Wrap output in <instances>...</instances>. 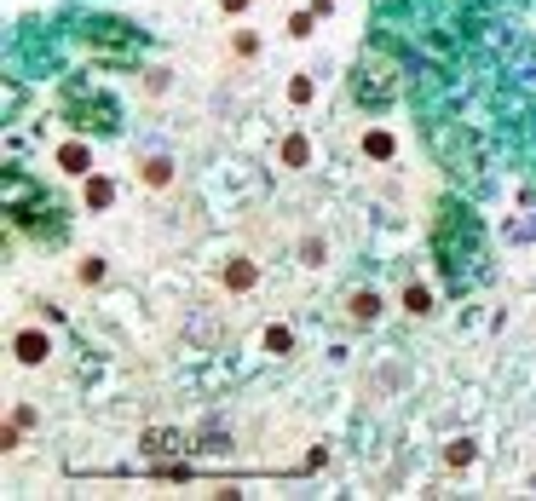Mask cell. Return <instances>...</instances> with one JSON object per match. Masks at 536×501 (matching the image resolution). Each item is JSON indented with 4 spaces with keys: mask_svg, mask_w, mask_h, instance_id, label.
Returning a JSON list of instances; mask_svg holds the SVG:
<instances>
[{
    "mask_svg": "<svg viewBox=\"0 0 536 501\" xmlns=\"http://www.w3.org/2000/svg\"><path fill=\"white\" fill-rule=\"evenodd\" d=\"M58 162H64L69 174H87V150H81V144H64V156H58Z\"/></svg>",
    "mask_w": 536,
    "mask_h": 501,
    "instance_id": "cell-3",
    "label": "cell"
},
{
    "mask_svg": "<svg viewBox=\"0 0 536 501\" xmlns=\"http://www.w3.org/2000/svg\"><path fill=\"white\" fill-rule=\"evenodd\" d=\"M398 93V64L386 53H363V64H358V76H352V99H363V104H386Z\"/></svg>",
    "mask_w": 536,
    "mask_h": 501,
    "instance_id": "cell-1",
    "label": "cell"
},
{
    "mask_svg": "<svg viewBox=\"0 0 536 501\" xmlns=\"http://www.w3.org/2000/svg\"><path fill=\"white\" fill-rule=\"evenodd\" d=\"M18 358L23 363H41L46 358V335H18Z\"/></svg>",
    "mask_w": 536,
    "mask_h": 501,
    "instance_id": "cell-2",
    "label": "cell"
},
{
    "mask_svg": "<svg viewBox=\"0 0 536 501\" xmlns=\"http://www.w3.org/2000/svg\"><path fill=\"white\" fill-rule=\"evenodd\" d=\"M283 162H295V167H300V162H306V144L288 139V144H283Z\"/></svg>",
    "mask_w": 536,
    "mask_h": 501,
    "instance_id": "cell-4",
    "label": "cell"
}]
</instances>
